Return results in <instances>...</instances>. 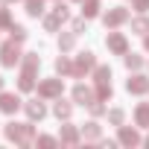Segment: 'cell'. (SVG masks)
<instances>
[{
    "instance_id": "4fadbf2b",
    "label": "cell",
    "mask_w": 149,
    "mask_h": 149,
    "mask_svg": "<svg viewBox=\"0 0 149 149\" xmlns=\"http://www.w3.org/2000/svg\"><path fill=\"white\" fill-rule=\"evenodd\" d=\"M58 140H61V143H67V146H76V143H79V132H76V126H61Z\"/></svg>"
},
{
    "instance_id": "603a6c76",
    "label": "cell",
    "mask_w": 149,
    "mask_h": 149,
    "mask_svg": "<svg viewBox=\"0 0 149 149\" xmlns=\"http://www.w3.org/2000/svg\"><path fill=\"white\" fill-rule=\"evenodd\" d=\"M123 61H126V67H129V70H140V67H143V58H140L137 53H126V56H123Z\"/></svg>"
},
{
    "instance_id": "f1b7e54d",
    "label": "cell",
    "mask_w": 149,
    "mask_h": 149,
    "mask_svg": "<svg viewBox=\"0 0 149 149\" xmlns=\"http://www.w3.org/2000/svg\"><path fill=\"white\" fill-rule=\"evenodd\" d=\"M88 111H91V114H94V117H102V114H108V108H105V105H102V100H94V102H91V105H88Z\"/></svg>"
},
{
    "instance_id": "5bb4252c",
    "label": "cell",
    "mask_w": 149,
    "mask_h": 149,
    "mask_svg": "<svg viewBox=\"0 0 149 149\" xmlns=\"http://www.w3.org/2000/svg\"><path fill=\"white\" fill-rule=\"evenodd\" d=\"M53 114L58 117V120H70V114H73V105L70 102H64L61 97L56 100V105H53Z\"/></svg>"
},
{
    "instance_id": "836d02e7",
    "label": "cell",
    "mask_w": 149,
    "mask_h": 149,
    "mask_svg": "<svg viewBox=\"0 0 149 149\" xmlns=\"http://www.w3.org/2000/svg\"><path fill=\"white\" fill-rule=\"evenodd\" d=\"M132 9H137V12H146V9H149V0H132Z\"/></svg>"
},
{
    "instance_id": "5b68a950",
    "label": "cell",
    "mask_w": 149,
    "mask_h": 149,
    "mask_svg": "<svg viewBox=\"0 0 149 149\" xmlns=\"http://www.w3.org/2000/svg\"><path fill=\"white\" fill-rule=\"evenodd\" d=\"M105 47H108L114 56H126V53H129V41H126V35H123V32H114V29L105 35Z\"/></svg>"
},
{
    "instance_id": "d4e9b609",
    "label": "cell",
    "mask_w": 149,
    "mask_h": 149,
    "mask_svg": "<svg viewBox=\"0 0 149 149\" xmlns=\"http://www.w3.org/2000/svg\"><path fill=\"white\" fill-rule=\"evenodd\" d=\"M56 73H61V76H64V73H73V64H70L67 56H58L56 58Z\"/></svg>"
},
{
    "instance_id": "ffe728a7",
    "label": "cell",
    "mask_w": 149,
    "mask_h": 149,
    "mask_svg": "<svg viewBox=\"0 0 149 149\" xmlns=\"http://www.w3.org/2000/svg\"><path fill=\"white\" fill-rule=\"evenodd\" d=\"M94 82H111V67L97 64V67H94Z\"/></svg>"
},
{
    "instance_id": "cb8c5ba5",
    "label": "cell",
    "mask_w": 149,
    "mask_h": 149,
    "mask_svg": "<svg viewBox=\"0 0 149 149\" xmlns=\"http://www.w3.org/2000/svg\"><path fill=\"white\" fill-rule=\"evenodd\" d=\"M82 137L85 140H100V126L91 120V123H85V129H82Z\"/></svg>"
},
{
    "instance_id": "484cf974",
    "label": "cell",
    "mask_w": 149,
    "mask_h": 149,
    "mask_svg": "<svg viewBox=\"0 0 149 149\" xmlns=\"http://www.w3.org/2000/svg\"><path fill=\"white\" fill-rule=\"evenodd\" d=\"M9 38L21 44V41H26V29H24L21 24H12V26H9Z\"/></svg>"
},
{
    "instance_id": "9c48e42d",
    "label": "cell",
    "mask_w": 149,
    "mask_h": 149,
    "mask_svg": "<svg viewBox=\"0 0 149 149\" xmlns=\"http://www.w3.org/2000/svg\"><path fill=\"white\" fill-rule=\"evenodd\" d=\"M126 91H129V94H146V91H149V79L140 76V73L134 70V76L126 82Z\"/></svg>"
},
{
    "instance_id": "e575fe53",
    "label": "cell",
    "mask_w": 149,
    "mask_h": 149,
    "mask_svg": "<svg viewBox=\"0 0 149 149\" xmlns=\"http://www.w3.org/2000/svg\"><path fill=\"white\" fill-rule=\"evenodd\" d=\"M143 47H146V50H149V32H146V35H143Z\"/></svg>"
},
{
    "instance_id": "8fae6325",
    "label": "cell",
    "mask_w": 149,
    "mask_h": 149,
    "mask_svg": "<svg viewBox=\"0 0 149 149\" xmlns=\"http://www.w3.org/2000/svg\"><path fill=\"white\" fill-rule=\"evenodd\" d=\"M35 88V70H29V67H24L21 70V79H18V91H24V94H29Z\"/></svg>"
},
{
    "instance_id": "9a60e30c",
    "label": "cell",
    "mask_w": 149,
    "mask_h": 149,
    "mask_svg": "<svg viewBox=\"0 0 149 149\" xmlns=\"http://www.w3.org/2000/svg\"><path fill=\"white\" fill-rule=\"evenodd\" d=\"M134 120H137L140 129H149V102H140L134 108Z\"/></svg>"
},
{
    "instance_id": "83f0119b",
    "label": "cell",
    "mask_w": 149,
    "mask_h": 149,
    "mask_svg": "<svg viewBox=\"0 0 149 149\" xmlns=\"http://www.w3.org/2000/svg\"><path fill=\"white\" fill-rule=\"evenodd\" d=\"M38 64H41V56H38V53H26V56H24V67L38 70Z\"/></svg>"
},
{
    "instance_id": "2e32d148",
    "label": "cell",
    "mask_w": 149,
    "mask_h": 149,
    "mask_svg": "<svg viewBox=\"0 0 149 149\" xmlns=\"http://www.w3.org/2000/svg\"><path fill=\"white\" fill-rule=\"evenodd\" d=\"M100 15V0H82V18H97Z\"/></svg>"
},
{
    "instance_id": "44dd1931",
    "label": "cell",
    "mask_w": 149,
    "mask_h": 149,
    "mask_svg": "<svg viewBox=\"0 0 149 149\" xmlns=\"http://www.w3.org/2000/svg\"><path fill=\"white\" fill-rule=\"evenodd\" d=\"M26 15H29V18L44 15V0H26Z\"/></svg>"
},
{
    "instance_id": "ac0fdd59",
    "label": "cell",
    "mask_w": 149,
    "mask_h": 149,
    "mask_svg": "<svg viewBox=\"0 0 149 149\" xmlns=\"http://www.w3.org/2000/svg\"><path fill=\"white\" fill-rule=\"evenodd\" d=\"M73 44H76V32H61V35H58V50H61V53L73 50Z\"/></svg>"
},
{
    "instance_id": "d6a6232c",
    "label": "cell",
    "mask_w": 149,
    "mask_h": 149,
    "mask_svg": "<svg viewBox=\"0 0 149 149\" xmlns=\"http://www.w3.org/2000/svg\"><path fill=\"white\" fill-rule=\"evenodd\" d=\"M53 12H56V15H58V18H64V21H67V18H70V12H67V6H64V3H61V0H58V3H56V9H53Z\"/></svg>"
},
{
    "instance_id": "e0dca14e",
    "label": "cell",
    "mask_w": 149,
    "mask_h": 149,
    "mask_svg": "<svg viewBox=\"0 0 149 149\" xmlns=\"http://www.w3.org/2000/svg\"><path fill=\"white\" fill-rule=\"evenodd\" d=\"M132 32H137V35H146V32H149V18H146V15H137V18H132Z\"/></svg>"
},
{
    "instance_id": "8992f818",
    "label": "cell",
    "mask_w": 149,
    "mask_h": 149,
    "mask_svg": "<svg viewBox=\"0 0 149 149\" xmlns=\"http://www.w3.org/2000/svg\"><path fill=\"white\" fill-rule=\"evenodd\" d=\"M61 79H44L41 85H38V97L41 100H58L61 97Z\"/></svg>"
},
{
    "instance_id": "74e56055",
    "label": "cell",
    "mask_w": 149,
    "mask_h": 149,
    "mask_svg": "<svg viewBox=\"0 0 149 149\" xmlns=\"http://www.w3.org/2000/svg\"><path fill=\"white\" fill-rule=\"evenodd\" d=\"M146 146H149V137H146Z\"/></svg>"
},
{
    "instance_id": "f546056e",
    "label": "cell",
    "mask_w": 149,
    "mask_h": 149,
    "mask_svg": "<svg viewBox=\"0 0 149 149\" xmlns=\"http://www.w3.org/2000/svg\"><path fill=\"white\" fill-rule=\"evenodd\" d=\"M35 143H38V146H56L58 140H56V137H50V134H38V137H35Z\"/></svg>"
},
{
    "instance_id": "277c9868",
    "label": "cell",
    "mask_w": 149,
    "mask_h": 149,
    "mask_svg": "<svg viewBox=\"0 0 149 149\" xmlns=\"http://www.w3.org/2000/svg\"><path fill=\"white\" fill-rule=\"evenodd\" d=\"M126 21H129V9H126V6H114V9H108V12L102 15L105 29H117V26H123Z\"/></svg>"
},
{
    "instance_id": "4dcf8cb0",
    "label": "cell",
    "mask_w": 149,
    "mask_h": 149,
    "mask_svg": "<svg viewBox=\"0 0 149 149\" xmlns=\"http://www.w3.org/2000/svg\"><path fill=\"white\" fill-rule=\"evenodd\" d=\"M0 26H12V15H9V9H0Z\"/></svg>"
},
{
    "instance_id": "d590c367",
    "label": "cell",
    "mask_w": 149,
    "mask_h": 149,
    "mask_svg": "<svg viewBox=\"0 0 149 149\" xmlns=\"http://www.w3.org/2000/svg\"><path fill=\"white\" fill-rule=\"evenodd\" d=\"M3 3H15V0H0V6H3Z\"/></svg>"
},
{
    "instance_id": "7a4b0ae2",
    "label": "cell",
    "mask_w": 149,
    "mask_h": 149,
    "mask_svg": "<svg viewBox=\"0 0 149 149\" xmlns=\"http://www.w3.org/2000/svg\"><path fill=\"white\" fill-rule=\"evenodd\" d=\"M94 67H97V58H94V53H91V50H82V53L76 56V61H73V73H70V76L82 79L85 73H91Z\"/></svg>"
},
{
    "instance_id": "d6986e66",
    "label": "cell",
    "mask_w": 149,
    "mask_h": 149,
    "mask_svg": "<svg viewBox=\"0 0 149 149\" xmlns=\"http://www.w3.org/2000/svg\"><path fill=\"white\" fill-rule=\"evenodd\" d=\"M94 94H97V100H102V102H105V100H111L114 88H111V82H97V91H94Z\"/></svg>"
},
{
    "instance_id": "7402d4cb",
    "label": "cell",
    "mask_w": 149,
    "mask_h": 149,
    "mask_svg": "<svg viewBox=\"0 0 149 149\" xmlns=\"http://www.w3.org/2000/svg\"><path fill=\"white\" fill-rule=\"evenodd\" d=\"M61 24H64V18H58V15H56V12H53V15H47V18H44V29H47V32H56V29H58V26H61Z\"/></svg>"
},
{
    "instance_id": "7c38bea8",
    "label": "cell",
    "mask_w": 149,
    "mask_h": 149,
    "mask_svg": "<svg viewBox=\"0 0 149 149\" xmlns=\"http://www.w3.org/2000/svg\"><path fill=\"white\" fill-rule=\"evenodd\" d=\"M117 140H120L123 146H137V143H140V134H137L134 129H129V126H120V134H117Z\"/></svg>"
},
{
    "instance_id": "3957f363",
    "label": "cell",
    "mask_w": 149,
    "mask_h": 149,
    "mask_svg": "<svg viewBox=\"0 0 149 149\" xmlns=\"http://www.w3.org/2000/svg\"><path fill=\"white\" fill-rule=\"evenodd\" d=\"M21 61V47H18V41H6L3 47H0V64H3V67H15Z\"/></svg>"
},
{
    "instance_id": "1f68e13d",
    "label": "cell",
    "mask_w": 149,
    "mask_h": 149,
    "mask_svg": "<svg viewBox=\"0 0 149 149\" xmlns=\"http://www.w3.org/2000/svg\"><path fill=\"white\" fill-rule=\"evenodd\" d=\"M85 21H88V18H76V21L70 24V26H73V32H76V35H82V32H85Z\"/></svg>"
},
{
    "instance_id": "8d00e7d4",
    "label": "cell",
    "mask_w": 149,
    "mask_h": 149,
    "mask_svg": "<svg viewBox=\"0 0 149 149\" xmlns=\"http://www.w3.org/2000/svg\"><path fill=\"white\" fill-rule=\"evenodd\" d=\"M0 91H3V76H0Z\"/></svg>"
},
{
    "instance_id": "6da1fadb",
    "label": "cell",
    "mask_w": 149,
    "mask_h": 149,
    "mask_svg": "<svg viewBox=\"0 0 149 149\" xmlns=\"http://www.w3.org/2000/svg\"><path fill=\"white\" fill-rule=\"evenodd\" d=\"M6 137L12 143H21V146H29L35 140V129H32V120L29 123H6Z\"/></svg>"
},
{
    "instance_id": "f35d334b",
    "label": "cell",
    "mask_w": 149,
    "mask_h": 149,
    "mask_svg": "<svg viewBox=\"0 0 149 149\" xmlns=\"http://www.w3.org/2000/svg\"><path fill=\"white\" fill-rule=\"evenodd\" d=\"M76 3H82V0H76Z\"/></svg>"
},
{
    "instance_id": "30bf717a",
    "label": "cell",
    "mask_w": 149,
    "mask_h": 149,
    "mask_svg": "<svg viewBox=\"0 0 149 149\" xmlns=\"http://www.w3.org/2000/svg\"><path fill=\"white\" fill-rule=\"evenodd\" d=\"M24 108H26V117H29L32 123L47 117V108H44V102H38V100H29V102H24Z\"/></svg>"
},
{
    "instance_id": "52a82bcc",
    "label": "cell",
    "mask_w": 149,
    "mask_h": 149,
    "mask_svg": "<svg viewBox=\"0 0 149 149\" xmlns=\"http://www.w3.org/2000/svg\"><path fill=\"white\" fill-rule=\"evenodd\" d=\"M21 105H24V102H21V97H18V94L0 91V111H3V114H15Z\"/></svg>"
},
{
    "instance_id": "4316f807",
    "label": "cell",
    "mask_w": 149,
    "mask_h": 149,
    "mask_svg": "<svg viewBox=\"0 0 149 149\" xmlns=\"http://www.w3.org/2000/svg\"><path fill=\"white\" fill-rule=\"evenodd\" d=\"M123 120H126V111L123 108H111L108 111V123L111 126H123Z\"/></svg>"
},
{
    "instance_id": "ba28073f",
    "label": "cell",
    "mask_w": 149,
    "mask_h": 149,
    "mask_svg": "<svg viewBox=\"0 0 149 149\" xmlns=\"http://www.w3.org/2000/svg\"><path fill=\"white\" fill-rule=\"evenodd\" d=\"M94 100H97V94H94L88 85H82V82H79L76 88H73V102H79V105H91Z\"/></svg>"
}]
</instances>
